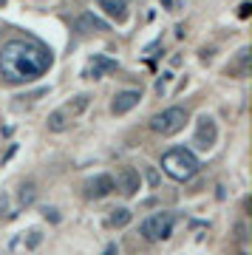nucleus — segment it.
<instances>
[{"mask_svg":"<svg viewBox=\"0 0 252 255\" xmlns=\"http://www.w3.org/2000/svg\"><path fill=\"white\" fill-rule=\"evenodd\" d=\"M45 125H48V130H51V133H65V130L71 128V117H68L63 108H57V111H51V114H48Z\"/></svg>","mask_w":252,"mask_h":255,"instance_id":"12","label":"nucleus"},{"mask_svg":"<svg viewBox=\"0 0 252 255\" xmlns=\"http://www.w3.org/2000/svg\"><path fill=\"white\" fill-rule=\"evenodd\" d=\"M54 65L51 48H45L34 37H14L0 48V77L9 85H23L43 77Z\"/></svg>","mask_w":252,"mask_h":255,"instance_id":"1","label":"nucleus"},{"mask_svg":"<svg viewBox=\"0 0 252 255\" xmlns=\"http://www.w3.org/2000/svg\"><path fill=\"white\" fill-rule=\"evenodd\" d=\"M28 236H31V238H28V247H37V244H40V233H37V230H31Z\"/></svg>","mask_w":252,"mask_h":255,"instance_id":"19","label":"nucleus"},{"mask_svg":"<svg viewBox=\"0 0 252 255\" xmlns=\"http://www.w3.org/2000/svg\"><path fill=\"white\" fill-rule=\"evenodd\" d=\"M117 253V247H108V250H105V255H114Z\"/></svg>","mask_w":252,"mask_h":255,"instance_id":"21","label":"nucleus"},{"mask_svg":"<svg viewBox=\"0 0 252 255\" xmlns=\"http://www.w3.org/2000/svg\"><path fill=\"white\" fill-rule=\"evenodd\" d=\"M6 207H9V199H6V196H0V216L6 213Z\"/></svg>","mask_w":252,"mask_h":255,"instance_id":"20","label":"nucleus"},{"mask_svg":"<svg viewBox=\"0 0 252 255\" xmlns=\"http://www.w3.org/2000/svg\"><path fill=\"white\" fill-rule=\"evenodd\" d=\"M127 224H130V210H127V207L111 210V227L122 230V227H127Z\"/></svg>","mask_w":252,"mask_h":255,"instance_id":"14","label":"nucleus"},{"mask_svg":"<svg viewBox=\"0 0 252 255\" xmlns=\"http://www.w3.org/2000/svg\"><path fill=\"white\" fill-rule=\"evenodd\" d=\"M3 6H6V0H0V9H3Z\"/></svg>","mask_w":252,"mask_h":255,"instance_id":"22","label":"nucleus"},{"mask_svg":"<svg viewBox=\"0 0 252 255\" xmlns=\"http://www.w3.org/2000/svg\"><path fill=\"white\" fill-rule=\"evenodd\" d=\"M173 224H176V216L173 213H153L139 224V233H142L147 241H167L173 236Z\"/></svg>","mask_w":252,"mask_h":255,"instance_id":"4","label":"nucleus"},{"mask_svg":"<svg viewBox=\"0 0 252 255\" xmlns=\"http://www.w3.org/2000/svg\"><path fill=\"white\" fill-rule=\"evenodd\" d=\"M184 125H187V108H181V105L164 108L150 119V130L159 136H176L179 130H184Z\"/></svg>","mask_w":252,"mask_h":255,"instance_id":"3","label":"nucleus"},{"mask_svg":"<svg viewBox=\"0 0 252 255\" xmlns=\"http://www.w3.org/2000/svg\"><path fill=\"white\" fill-rule=\"evenodd\" d=\"M99 9L105 11L108 17H114L117 23H125L127 20V3L125 0H99Z\"/></svg>","mask_w":252,"mask_h":255,"instance_id":"10","label":"nucleus"},{"mask_svg":"<svg viewBox=\"0 0 252 255\" xmlns=\"http://www.w3.org/2000/svg\"><path fill=\"white\" fill-rule=\"evenodd\" d=\"M139 100H142L139 91H119L117 97H114V102H111V111H114L117 117H122L127 111H133L136 105H139Z\"/></svg>","mask_w":252,"mask_h":255,"instance_id":"9","label":"nucleus"},{"mask_svg":"<svg viewBox=\"0 0 252 255\" xmlns=\"http://www.w3.org/2000/svg\"><path fill=\"white\" fill-rule=\"evenodd\" d=\"M250 11H252V6H250V3H241V9H238V17H241V20H247V17H250Z\"/></svg>","mask_w":252,"mask_h":255,"instance_id":"18","label":"nucleus"},{"mask_svg":"<svg viewBox=\"0 0 252 255\" xmlns=\"http://www.w3.org/2000/svg\"><path fill=\"white\" fill-rule=\"evenodd\" d=\"M34 201V184L28 182V184H23V193H20V204L26 207V204H31Z\"/></svg>","mask_w":252,"mask_h":255,"instance_id":"15","label":"nucleus"},{"mask_svg":"<svg viewBox=\"0 0 252 255\" xmlns=\"http://www.w3.org/2000/svg\"><path fill=\"white\" fill-rule=\"evenodd\" d=\"M111 190H114V176L99 173V176H94V179L85 182V196L88 199H105Z\"/></svg>","mask_w":252,"mask_h":255,"instance_id":"8","label":"nucleus"},{"mask_svg":"<svg viewBox=\"0 0 252 255\" xmlns=\"http://www.w3.org/2000/svg\"><path fill=\"white\" fill-rule=\"evenodd\" d=\"M88 105H91V97H88V94H80V97H74V100L71 102H68V105H65V114H68V117H80V114H82V111H85V108H88Z\"/></svg>","mask_w":252,"mask_h":255,"instance_id":"13","label":"nucleus"},{"mask_svg":"<svg viewBox=\"0 0 252 255\" xmlns=\"http://www.w3.org/2000/svg\"><path fill=\"white\" fill-rule=\"evenodd\" d=\"M142 187V176L136 167H119L117 179H114V190H119L122 196H136V190Z\"/></svg>","mask_w":252,"mask_h":255,"instance_id":"6","label":"nucleus"},{"mask_svg":"<svg viewBox=\"0 0 252 255\" xmlns=\"http://www.w3.org/2000/svg\"><path fill=\"white\" fill-rule=\"evenodd\" d=\"M198 156L190 147H170L162 156V170L170 176L173 182H190L198 173Z\"/></svg>","mask_w":252,"mask_h":255,"instance_id":"2","label":"nucleus"},{"mask_svg":"<svg viewBox=\"0 0 252 255\" xmlns=\"http://www.w3.org/2000/svg\"><path fill=\"white\" fill-rule=\"evenodd\" d=\"M218 139V128L216 122H213V117H198V125H196V139H193V145L198 147V150H210V147L216 145Z\"/></svg>","mask_w":252,"mask_h":255,"instance_id":"5","label":"nucleus"},{"mask_svg":"<svg viewBox=\"0 0 252 255\" xmlns=\"http://www.w3.org/2000/svg\"><path fill=\"white\" fill-rule=\"evenodd\" d=\"M144 176H147V182L153 184V187H156V184H159V173H156L153 167H147V173H144Z\"/></svg>","mask_w":252,"mask_h":255,"instance_id":"17","label":"nucleus"},{"mask_svg":"<svg viewBox=\"0 0 252 255\" xmlns=\"http://www.w3.org/2000/svg\"><path fill=\"white\" fill-rule=\"evenodd\" d=\"M117 68H119L117 60H111V57H105V54H94V60H91L88 68H85V77H88V80H99V77L117 71Z\"/></svg>","mask_w":252,"mask_h":255,"instance_id":"7","label":"nucleus"},{"mask_svg":"<svg viewBox=\"0 0 252 255\" xmlns=\"http://www.w3.org/2000/svg\"><path fill=\"white\" fill-rule=\"evenodd\" d=\"M77 28L88 34V31H108L111 26L102 17H97L94 11H85V14H80V20H77Z\"/></svg>","mask_w":252,"mask_h":255,"instance_id":"11","label":"nucleus"},{"mask_svg":"<svg viewBox=\"0 0 252 255\" xmlns=\"http://www.w3.org/2000/svg\"><path fill=\"white\" fill-rule=\"evenodd\" d=\"M170 77H173V74H162V80L156 82V91H159V94H164V88H167V82H170Z\"/></svg>","mask_w":252,"mask_h":255,"instance_id":"16","label":"nucleus"}]
</instances>
